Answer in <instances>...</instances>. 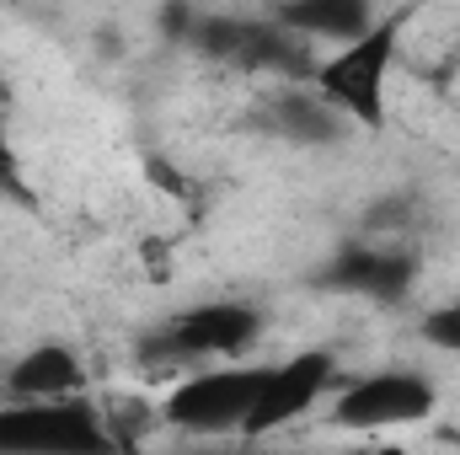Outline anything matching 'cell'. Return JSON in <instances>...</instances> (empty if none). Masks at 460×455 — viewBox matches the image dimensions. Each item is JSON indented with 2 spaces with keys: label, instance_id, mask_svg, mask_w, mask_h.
<instances>
[{
  "label": "cell",
  "instance_id": "1",
  "mask_svg": "<svg viewBox=\"0 0 460 455\" xmlns=\"http://www.w3.org/2000/svg\"><path fill=\"white\" fill-rule=\"evenodd\" d=\"M402 32H407V16H375V27L364 38H353L343 49H327L316 54V70H311V92L332 108V113L364 129V134H380L385 118H391V65H396V49H402Z\"/></svg>",
  "mask_w": 460,
  "mask_h": 455
},
{
  "label": "cell",
  "instance_id": "2",
  "mask_svg": "<svg viewBox=\"0 0 460 455\" xmlns=\"http://www.w3.org/2000/svg\"><path fill=\"white\" fill-rule=\"evenodd\" d=\"M92 397L70 402H0V455H128Z\"/></svg>",
  "mask_w": 460,
  "mask_h": 455
},
{
  "label": "cell",
  "instance_id": "3",
  "mask_svg": "<svg viewBox=\"0 0 460 455\" xmlns=\"http://www.w3.org/2000/svg\"><path fill=\"white\" fill-rule=\"evenodd\" d=\"M262 380H268V364H209L166 391L161 418L182 434H199V440H220V434L241 440Z\"/></svg>",
  "mask_w": 460,
  "mask_h": 455
},
{
  "label": "cell",
  "instance_id": "4",
  "mask_svg": "<svg viewBox=\"0 0 460 455\" xmlns=\"http://www.w3.org/2000/svg\"><path fill=\"white\" fill-rule=\"evenodd\" d=\"M439 413V386L423 370H369L332 391V424L348 434L418 429Z\"/></svg>",
  "mask_w": 460,
  "mask_h": 455
},
{
  "label": "cell",
  "instance_id": "5",
  "mask_svg": "<svg viewBox=\"0 0 460 455\" xmlns=\"http://www.w3.org/2000/svg\"><path fill=\"white\" fill-rule=\"evenodd\" d=\"M268 317L246 300H204V306H188L177 311L155 338L150 353L161 359H177V364H246V353L262 343Z\"/></svg>",
  "mask_w": 460,
  "mask_h": 455
},
{
  "label": "cell",
  "instance_id": "6",
  "mask_svg": "<svg viewBox=\"0 0 460 455\" xmlns=\"http://www.w3.org/2000/svg\"><path fill=\"white\" fill-rule=\"evenodd\" d=\"M338 386H343V380H338V359H332L327 348H300V353L268 364V380H262V391H257V407H252L241 440H252V445L273 440L279 429H289V424H300L305 413H316Z\"/></svg>",
  "mask_w": 460,
  "mask_h": 455
},
{
  "label": "cell",
  "instance_id": "7",
  "mask_svg": "<svg viewBox=\"0 0 460 455\" xmlns=\"http://www.w3.org/2000/svg\"><path fill=\"white\" fill-rule=\"evenodd\" d=\"M412 279H418V257L402 252V246H343L322 273L327 290L358 295V300H380V306L402 300L412 290Z\"/></svg>",
  "mask_w": 460,
  "mask_h": 455
},
{
  "label": "cell",
  "instance_id": "8",
  "mask_svg": "<svg viewBox=\"0 0 460 455\" xmlns=\"http://www.w3.org/2000/svg\"><path fill=\"white\" fill-rule=\"evenodd\" d=\"M0 386H5V402H70V397H86V364L70 343L49 338L16 353Z\"/></svg>",
  "mask_w": 460,
  "mask_h": 455
},
{
  "label": "cell",
  "instance_id": "9",
  "mask_svg": "<svg viewBox=\"0 0 460 455\" xmlns=\"http://www.w3.org/2000/svg\"><path fill=\"white\" fill-rule=\"evenodd\" d=\"M273 22L300 38V43H332L343 49L353 38H364L375 27V11L364 0H295V5H279Z\"/></svg>",
  "mask_w": 460,
  "mask_h": 455
},
{
  "label": "cell",
  "instance_id": "10",
  "mask_svg": "<svg viewBox=\"0 0 460 455\" xmlns=\"http://www.w3.org/2000/svg\"><path fill=\"white\" fill-rule=\"evenodd\" d=\"M338 123H343V118L332 113L311 86H284V92H273V129L289 134V139H300V145H327V139H338Z\"/></svg>",
  "mask_w": 460,
  "mask_h": 455
},
{
  "label": "cell",
  "instance_id": "11",
  "mask_svg": "<svg viewBox=\"0 0 460 455\" xmlns=\"http://www.w3.org/2000/svg\"><path fill=\"white\" fill-rule=\"evenodd\" d=\"M0 199H11V204H22V210H38L32 188H27V172H22V156H16V145H11L5 118H0Z\"/></svg>",
  "mask_w": 460,
  "mask_h": 455
},
{
  "label": "cell",
  "instance_id": "12",
  "mask_svg": "<svg viewBox=\"0 0 460 455\" xmlns=\"http://www.w3.org/2000/svg\"><path fill=\"white\" fill-rule=\"evenodd\" d=\"M423 343L445 348V353H460V300H445L423 317Z\"/></svg>",
  "mask_w": 460,
  "mask_h": 455
},
{
  "label": "cell",
  "instance_id": "13",
  "mask_svg": "<svg viewBox=\"0 0 460 455\" xmlns=\"http://www.w3.org/2000/svg\"><path fill=\"white\" fill-rule=\"evenodd\" d=\"M226 455H268V451H257L252 440H241V451H226Z\"/></svg>",
  "mask_w": 460,
  "mask_h": 455
},
{
  "label": "cell",
  "instance_id": "14",
  "mask_svg": "<svg viewBox=\"0 0 460 455\" xmlns=\"http://www.w3.org/2000/svg\"><path fill=\"white\" fill-rule=\"evenodd\" d=\"M11 103V86H5V70H0V108Z\"/></svg>",
  "mask_w": 460,
  "mask_h": 455
},
{
  "label": "cell",
  "instance_id": "15",
  "mask_svg": "<svg viewBox=\"0 0 460 455\" xmlns=\"http://www.w3.org/2000/svg\"><path fill=\"white\" fill-rule=\"evenodd\" d=\"M338 455H391V451H338Z\"/></svg>",
  "mask_w": 460,
  "mask_h": 455
},
{
  "label": "cell",
  "instance_id": "16",
  "mask_svg": "<svg viewBox=\"0 0 460 455\" xmlns=\"http://www.w3.org/2000/svg\"><path fill=\"white\" fill-rule=\"evenodd\" d=\"M128 455H139V451H128Z\"/></svg>",
  "mask_w": 460,
  "mask_h": 455
}]
</instances>
